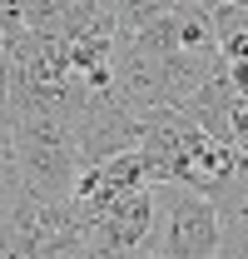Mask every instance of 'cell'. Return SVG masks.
Returning a JSON list of instances; mask_svg holds the SVG:
<instances>
[{"mask_svg":"<svg viewBox=\"0 0 248 259\" xmlns=\"http://www.w3.org/2000/svg\"><path fill=\"white\" fill-rule=\"evenodd\" d=\"M154 204H159V220H154L144 254H169V259H214L218 254L223 220H218V199L209 190L184 185V180H159Z\"/></svg>","mask_w":248,"mask_h":259,"instance_id":"cell-1","label":"cell"},{"mask_svg":"<svg viewBox=\"0 0 248 259\" xmlns=\"http://www.w3.org/2000/svg\"><path fill=\"white\" fill-rule=\"evenodd\" d=\"M159 204H154V185H139L124 199H114L109 209H99L85 220L90 234V254H144L149 234H154Z\"/></svg>","mask_w":248,"mask_h":259,"instance_id":"cell-2","label":"cell"},{"mask_svg":"<svg viewBox=\"0 0 248 259\" xmlns=\"http://www.w3.org/2000/svg\"><path fill=\"white\" fill-rule=\"evenodd\" d=\"M174 5H179V0H109L119 35H134L139 25H149V20H159V15H169Z\"/></svg>","mask_w":248,"mask_h":259,"instance_id":"cell-3","label":"cell"},{"mask_svg":"<svg viewBox=\"0 0 248 259\" xmlns=\"http://www.w3.org/2000/svg\"><path fill=\"white\" fill-rule=\"evenodd\" d=\"M179 5H184V10H209V15H214L218 0H179Z\"/></svg>","mask_w":248,"mask_h":259,"instance_id":"cell-4","label":"cell"}]
</instances>
